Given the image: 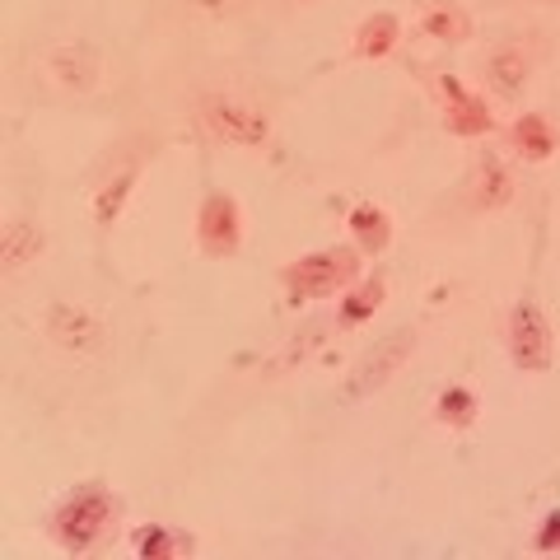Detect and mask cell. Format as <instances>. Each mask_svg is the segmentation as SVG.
<instances>
[{"label":"cell","instance_id":"6da1fadb","mask_svg":"<svg viewBox=\"0 0 560 560\" xmlns=\"http://www.w3.org/2000/svg\"><path fill=\"white\" fill-rule=\"evenodd\" d=\"M355 267H360V261H355V253H350V248H331V253H313L304 261H294V267L280 280H285L290 300L304 304V300H323V294L346 285V280L355 276Z\"/></svg>","mask_w":560,"mask_h":560},{"label":"cell","instance_id":"7a4b0ae2","mask_svg":"<svg viewBox=\"0 0 560 560\" xmlns=\"http://www.w3.org/2000/svg\"><path fill=\"white\" fill-rule=\"evenodd\" d=\"M108 523H113V500L103 495V490H84V495H75L57 514V537L70 551H84Z\"/></svg>","mask_w":560,"mask_h":560},{"label":"cell","instance_id":"3957f363","mask_svg":"<svg viewBox=\"0 0 560 560\" xmlns=\"http://www.w3.org/2000/svg\"><path fill=\"white\" fill-rule=\"evenodd\" d=\"M510 350L518 370H547L551 364V327L537 304H518L510 318Z\"/></svg>","mask_w":560,"mask_h":560},{"label":"cell","instance_id":"277c9868","mask_svg":"<svg viewBox=\"0 0 560 560\" xmlns=\"http://www.w3.org/2000/svg\"><path fill=\"white\" fill-rule=\"evenodd\" d=\"M201 117L215 136L238 140V145H261V140H267V117H261L257 108H248V103H238V98H206Z\"/></svg>","mask_w":560,"mask_h":560},{"label":"cell","instance_id":"5b68a950","mask_svg":"<svg viewBox=\"0 0 560 560\" xmlns=\"http://www.w3.org/2000/svg\"><path fill=\"white\" fill-rule=\"evenodd\" d=\"M411 346H416V337H411V331H393V337L383 341V346L374 350V355H370V360H364L360 370H355V378H350V397H360V393L378 388V383H388L397 364L411 355Z\"/></svg>","mask_w":560,"mask_h":560},{"label":"cell","instance_id":"8992f818","mask_svg":"<svg viewBox=\"0 0 560 560\" xmlns=\"http://www.w3.org/2000/svg\"><path fill=\"white\" fill-rule=\"evenodd\" d=\"M201 248L215 253V257L238 248V201L234 197H206V206H201Z\"/></svg>","mask_w":560,"mask_h":560},{"label":"cell","instance_id":"52a82bcc","mask_svg":"<svg viewBox=\"0 0 560 560\" xmlns=\"http://www.w3.org/2000/svg\"><path fill=\"white\" fill-rule=\"evenodd\" d=\"M47 331H51V337H57V346H66V350H90V346H98V337H103V327H98L94 313H84V308H75V304H57V308H51Z\"/></svg>","mask_w":560,"mask_h":560},{"label":"cell","instance_id":"ba28073f","mask_svg":"<svg viewBox=\"0 0 560 560\" xmlns=\"http://www.w3.org/2000/svg\"><path fill=\"white\" fill-rule=\"evenodd\" d=\"M444 94H448V127L458 136H481L490 127V113L481 108V98H471L458 80H444Z\"/></svg>","mask_w":560,"mask_h":560},{"label":"cell","instance_id":"9c48e42d","mask_svg":"<svg viewBox=\"0 0 560 560\" xmlns=\"http://www.w3.org/2000/svg\"><path fill=\"white\" fill-rule=\"evenodd\" d=\"M43 253V234L33 230L28 220H10L5 224V243H0V257H5V271H20L24 261H33Z\"/></svg>","mask_w":560,"mask_h":560},{"label":"cell","instance_id":"30bf717a","mask_svg":"<svg viewBox=\"0 0 560 560\" xmlns=\"http://www.w3.org/2000/svg\"><path fill=\"white\" fill-rule=\"evenodd\" d=\"M51 70H57L66 84H75V90H90L98 61L90 47H61V51H51Z\"/></svg>","mask_w":560,"mask_h":560},{"label":"cell","instance_id":"8fae6325","mask_svg":"<svg viewBox=\"0 0 560 560\" xmlns=\"http://www.w3.org/2000/svg\"><path fill=\"white\" fill-rule=\"evenodd\" d=\"M523 80H528V61H523V51L518 47H500L495 57H490V84H495L504 98H514L523 90Z\"/></svg>","mask_w":560,"mask_h":560},{"label":"cell","instance_id":"7c38bea8","mask_svg":"<svg viewBox=\"0 0 560 560\" xmlns=\"http://www.w3.org/2000/svg\"><path fill=\"white\" fill-rule=\"evenodd\" d=\"M350 230H355L360 238V248L364 253H378V248H388V215H383L378 206H355L350 210Z\"/></svg>","mask_w":560,"mask_h":560},{"label":"cell","instance_id":"4fadbf2b","mask_svg":"<svg viewBox=\"0 0 560 560\" xmlns=\"http://www.w3.org/2000/svg\"><path fill=\"white\" fill-rule=\"evenodd\" d=\"M397 43V20L393 14H374V20H364L360 24V57H388Z\"/></svg>","mask_w":560,"mask_h":560},{"label":"cell","instance_id":"5bb4252c","mask_svg":"<svg viewBox=\"0 0 560 560\" xmlns=\"http://www.w3.org/2000/svg\"><path fill=\"white\" fill-rule=\"evenodd\" d=\"M514 136H518V145H523V154H528V160H547V154L556 150L551 127H547L541 117H523L518 127H514Z\"/></svg>","mask_w":560,"mask_h":560},{"label":"cell","instance_id":"9a60e30c","mask_svg":"<svg viewBox=\"0 0 560 560\" xmlns=\"http://www.w3.org/2000/svg\"><path fill=\"white\" fill-rule=\"evenodd\" d=\"M131 183H136V173H117V178L98 191V206H94L98 224H113L121 215V206H127V197H131Z\"/></svg>","mask_w":560,"mask_h":560},{"label":"cell","instance_id":"2e32d148","mask_svg":"<svg viewBox=\"0 0 560 560\" xmlns=\"http://www.w3.org/2000/svg\"><path fill=\"white\" fill-rule=\"evenodd\" d=\"M481 206H504L510 201V173H504L500 160H486L481 164V191H477Z\"/></svg>","mask_w":560,"mask_h":560},{"label":"cell","instance_id":"e0dca14e","mask_svg":"<svg viewBox=\"0 0 560 560\" xmlns=\"http://www.w3.org/2000/svg\"><path fill=\"white\" fill-rule=\"evenodd\" d=\"M425 28L434 33V38H448V43L467 38V20H463L458 10H448V5H434V10L425 14Z\"/></svg>","mask_w":560,"mask_h":560},{"label":"cell","instance_id":"ac0fdd59","mask_svg":"<svg viewBox=\"0 0 560 560\" xmlns=\"http://www.w3.org/2000/svg\"><path fill=\"white\" fill-rule=\"evenodd\" d=\"M178 547H183V541L173 537V533H164V528H145V533H136V551L145 556V560H168Z\"/></svg>","mask_w":560,"mask_h":560},{"label":"cell","instance_id":"d6986e66","mask_svg":"<svg viewBox=\"0 0 560 560\" xmlns=\"http://www.w3.org/2000/svg\"><path fill=\"white\" fill-rule=\"evenodd\" d=\"M378 304H383V285L374 280V285H364V290L350 294L346 308H341V318H346V323H364V318H370V313H374Z\"/></svg>","mask_w":560,"mask_h":560},{"label":"cell","instance_id":"ffe728a7","mask_svg":"<svg viewBox=\"0 0 560 560\" xmlns=\"http://www.w3.org/2000/svg\"><path fill=\"white\" fill-rule=\"evenodd\" d=\"M471 411H477V401H471V393H463V388H453V393L440 397V416L453 420V425H467Z\"/></svg>","mask_w":560,"mask_h":560},{"label":"cell","instance_id":"44dd1931","mask_svg":"<svg viewBox=\"0 0 560 560\" xmlns=\"http://www.w3.org/2000/svg\"><path fill=\"white\" fill-rule=\"evenodd\" d=\"M537 547H541V551H556V547H560V514L547 518V528L537 533Z\"/></svg>","mask_w":560,"mask_h":560}]
</instances>
